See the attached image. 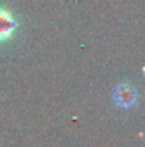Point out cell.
<instances>
[{
    "instance_id": "6da1fadb",
    "label": "cell",
    "mask_w": 145,
    "mask_h": 147,
    "mask_svg": "<svg viewBox=\"0 0 145 147\" xmlns=\"http://www.w3.org/2000/svg\"><path fill=\"white\" fill-rule=\"evenodd\" d=\"M20 26V20L16 14L6 6L0 4V47L9 45L17 36Z\"/></svg>"
},
{
    "instance_id": "7a4b0ae2",
    "label": "cell",
    "mask_w": 145,
    "mask_h": 147,
    "mask_svg": "<svg viewBox=\"0 0 145 147\" xmlns=\"http://www.w3.org/2000/svg\"><path fill=\"white\" fill-rule=\"evenodd\" d=\"M112 100L120 109H132L138 101V90L134 84L128 82H121L115 86L112 92Z\"/></svg>"
}]
</instances>
